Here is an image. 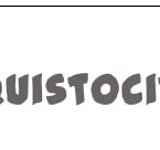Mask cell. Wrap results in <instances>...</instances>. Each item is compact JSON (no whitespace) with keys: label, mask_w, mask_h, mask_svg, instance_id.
Segmentation results:
<instances>
[{"label":"cell","mask_w":160,"mask_h":150,"mask_svg":"<svg viewBox=\"0 0 160 150\" xmlns=\"http://www.w3.org/2000/svg\"><path fill=\"white\" fill-rule=\"evenodd\" d=\"M118 81L112 74H103L96 78L91 87L93 99L102 105H109L114 103L118 96Z\"/></svg>","instance_id":"obj_1"},{"label":"cell","mask_w":160,"mask_h":150,"mask_svg":"<svg viewBox=\"0 0 160 150\" xmlns=\"http://www.w3.org/2000/svg\"><path fill=\"white\" fill-rule=\"evenodd\" d=\"M6 89L7 99L10 104H23L29 96V74L22 75L20 78H17V74L8 76L6 80Z\"/></svg>","instance_id":"obj_2"},{"label":"cell","mask_w":160,"mask_h":150,"mask_svg":"<svg viewBox=\"0 0 160 150\" xmlns=\"http://www.w3.org/2000/svg\"><path fill=\"white\" fill-rule=\"evenodd\" d=\"M64 82V76L63 74L59 73V74H54L50 76L48 78L47 83H45V88L49 93H52L53 95H49L47 96L48 103L50 105H55L61 102L65 101L66 98V89L63 86H58L59 83Z\"/></svg>","instance_id":"obj_3"},{"label":"cell","mask_w":160,"mask_h":150,"mask_svg":"<svg viewBox=\"0 0 160 150\" xmlns=\"http://www.w3.org/2000/svg\"><path fill=\"white\" fill-rule=\"evenodd\" d=\"M141 82V75L140 74H134L129 78H127L122 86V99L127 105H136V104L140 103L144 98L142 93H135L132 89L136 85L140 84Z\"/></svg>","instance_id":"obj_4"},{"label":"cell","mask_w":160,"mask_h":150,"mask_svg":"<svg viewBox=\"0 0 160 150\" xmlns=\"http://www.w3.org/2000/svg\"><path fill=\"white\" fill-rule=\"evenodd\" d=\"M68 85L75 88L76 105H81L82 103H84V85L88 82V73H80V74L72 75L68 78Z\"/></svg>","instance_id":"obj_5"},{"label":"cell","mask_w":160,"mask_h":150,"mask_svg":"<svg viewBox=\"0 0 160 150\" xmlns=\"http://www.w3.org/2000/svg\"><path fill=\"white\" fill-rule=\"evenodd\" d=\"M146 92H147V98L146 104L149 105L151 103H155L157 99L156 95V74L149 75L146 78Z\"/></svg>","instance_id":"obj_6"},{"label":"cell","mask_w":160,"mask_h":150,"mask_svg":"<svg viewBox=\"0 0 160 150\" xmlns=\"http://www.w3.org/2000/svg\"><path fill=\"white\" fill-rule=\"evenodd\" d=\"M32 85H33V99H32V104L41 103L43 99L42 96V74H38L34 75L32 78Z\"/></svg>","instance_id":"obj_7"},{"label":"cell","mask_w":160,"mask_h":150,"mask_svg":"<svg viewBox=\"0 0 160 150\" xmlns=\"http://www.w3.org/2000/svg\"><path fill=\"white\" fill-rule=\"evenodd\" d=\"M1 93H2V84H1V81H0V104L3 103V98L1 97Z\"/></svg>","instance_id":"obj_8"},{"label":"cell","mask_w":160,"mask_h":150,"mask_svg":"<svg viewBox=\"0 0 160 150\" xmlns=\"http://www.w3.org/2000/svg\"><path fill=\"white\" fill-rule=\"evenodd\" d=\"M158 81H159V85H160V78H158Z\"/></svg>","instance_id":"obj_9"}]
</instances>
